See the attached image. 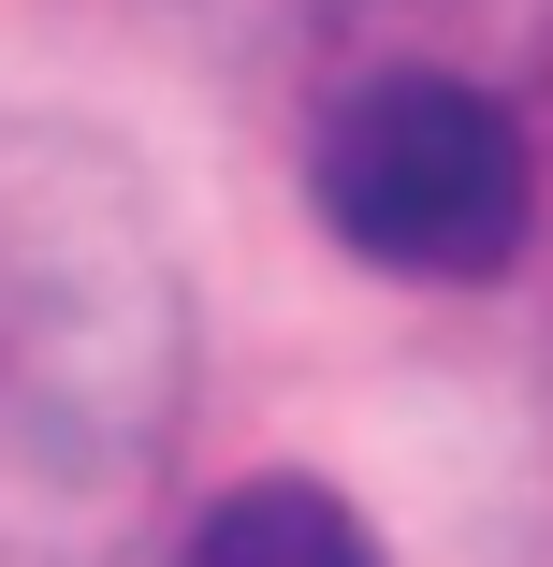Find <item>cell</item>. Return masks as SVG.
Returning a JSON list of instances; mask_svg holds the SVG:
<instances>
[{
    "label": "cell",
    "mask_w": 553,
    "mask_h": 567,
    "mask_svg": "<svg viewBox=\"0 0 553 567\" xmlns=\"http://www.w3.org/2000/svg\"><path fill=\"white\" fill-rule=\"evenodd\" d=\"M306 189L336 218V248H365L379 277H510L539 234V146L481 73H365L336 87V117L306 146Z\"/></svg>",
    "instance_id": "cell-1"
},
{
    "label": "cell",
    "mask_w": 553,
    "mask_h": 567,
    "mask_svg": "<svg viewBox=\"0 0 553 567\" xmlns=\"http://www.w3.org/2000/svg\"><path fill=\"white\" fill-rule=\"evenodd\" d=\"M175 567H379V538H365L350 495H320V481H234L190 524Z\"/></svg>",
    "instance_id": "cell-2"
}]
</instances>
